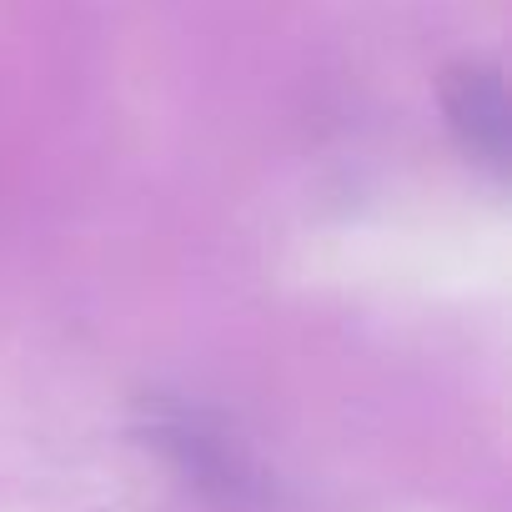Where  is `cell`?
<instances>
[{
	"mask_svg": "<svg viewBox=\"0 0 512 512\" xmlns=\"http://www.w3.org/2000/svg\"><path fill=\"white\" fill-rule=\"evenodd\" d=\"M447 116H452V131L462 136V146L482 166H492V171L507 166L512 116H507L502 76L492 66H462V71H452V81H447Z\"/></svg>",
	"mask_w": 512,
	"mask_h": 512,
	"instance_id": "1",
	"label": "cell"
}]
</instances>
